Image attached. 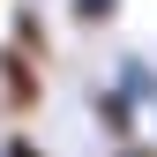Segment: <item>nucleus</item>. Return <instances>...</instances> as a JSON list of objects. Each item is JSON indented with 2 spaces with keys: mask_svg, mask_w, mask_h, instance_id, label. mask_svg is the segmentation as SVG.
I'll return each mask as SVG.
<instances>
[{
  "mask_svg": "<svg viewBox=\"0 0 157 157\" xmlns=\"http://www.w3.org/2000/svg\"><path fill=\"white\" fill-rule=\"evenodd\" d=\"M0 105L8 120H30L45 105V60H30L23 45H0Z\"/></svg>",
  "mask_w": 157,
  "mask_h": 157,
  "instance_id": "nucleus-1",
  "label": "nucleus"
},
{
  "mask_svg": "<svg viewBox=\"0 0 157 157\" xmlns=\"http://www.w3.org/2000/svg\"><path fill=\"white\" fill-rule=\"evenodd\" d=\"M90 120H97V135H105V150H127V142H142V120H150V112L135 105L127 90L105 82V90L90 97Z\"/></svg>",
  "mask_w": 157,
  "mask_h": 157,
  "instance_id": "nucleus-2",
  "label": "nucleus"
},
{
  "mask_svg": "<svg viewBox=\"0 0 157 157\" xmlns=\"http://www.w3.org/2000/svg\"><path fill=\"white\" fill-rule=\"evenodd\" d=\"M112 90H127V97H135V105H142V112H150V105H157V67L142 60V52H127V60H120V67H112Z\"/></svg>",
  "mask_w": 157,
  "mask_h": 157,
  "instance_id": "nucleus-3",
  "label": "nucleus"
},
{
  "mask_svg": "<svg viewBox=\"0 0 157 157\" xmlns=\"http://www.w3.org/2000/svg\"><path fill=\"white\" fill-rule=\"evenodd\" d=\"M8 45H23L30 60H45V52H52V30H45V15H37V8H15V23H8Z\"/></svg>",
  "mask_w": 157,
  "mask_h": 157,
  "instance_id": "nucleus-4",
  "label": "nucleus"
},
{
  "mask_svg": "<svg viewBox=\"0 0 157 157\" xmlns=\"http://www.w3.org/2000/svg\"><path fill=\"white\" fill-rule=\"evenodd\" d=\"M120 8H127V0H67V23L75 30H112Z\"/></svg>",
  "mask_w": 157,
  "mask_h": 157,
  "instance_id": "nucleus-5",
  "label": "nucleus"
},
{
  "mask_svg": "<svg viewBox=\"0 0 157 157\" xmlns=\"http://www.w3.org/2000/svg\"><path fill=\"white\" fill-rule=\"evenodd\" d=\"M0 157H52V150L37 142V135H23V127H15V135H0Z\"/></svg>",
  "mask_w": 157,
  "mask_h": 157,
  "instance_id": "nucleus-6",
  "label": "nucleus"
},
{
  "mask_svg": "<svg viewBox=\"0 0 157 157\" xmlns=\"http://www.w3.org/2000/svg\"><path fill=\"white\" fill-rule=\"evenodd\" d=\"M105 157H157V142H127V150H105Z\"/></svg>",
  "mask_w": 157,
  "mask_h": 157,
  "instance_id": "nucleus-7",
  "label": "nucleus"
}]
</instances>
